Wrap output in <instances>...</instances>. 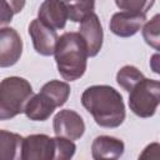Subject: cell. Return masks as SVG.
<instances>
[{
  "label": "cell",
  "mask_w": 160,
  "mask_h": 160,
  "mask_svg": "<svg viewBox=\"0 0 160 160\" xmlns=\"http://www.w3.org/2000/svg\"><path fill=\"white\" fill-rule=\"evenodd\" d=\"M76 151V145L72 140L66 138H55V160H69L74 156Z\"/></svg>",
  "instance_id": "20"
},
{
  "label": "cell",
  "mask_w": 160,
  "mask_h": 160,
  "mask_svg": "<svg viewBox=\"0 0 160 160\" xmlns=\"http://www.w3.org/2000/svg\"><path fill=\"white\" fill-rule=\"evenodd\" d=\"M38 19L45 25L61 30L68 21V11L62 0H44L38 11Z\"/></svg>",
  "instance_id": "11"
},
{
  "label": "cell",
  "mask_w": 160,
  "mask_h": 160,
  "mask_svg": "<svg viewBox=\"0 0 160 160\" xmlns=\"http://www.w3.org/2000/svg\"><path fill=\"white\" fill-rule=\"evenodd\" d=\"M79 34L86 44L88 56H96L102 46L104 31L99 16L95 12L89 14L80 21Z\"/></svg>",
  "instance_id": "9"
},
{
  "label": "cell",
  "mask_w": 160,
  "mask_h": 160,
  "mask_svg": "<svg viewBox=\"0 0 160 160\" xmlns=\"http://www.w3.org/2000/svg\"><path fill=\"white\" fill-rule=\"evenodd\" d=\"M21 160H55V138L45 134H31L22 138Z\"/></svg>",
  "instance_id": "5"
},
{
  "label": "cell",
  "mask_w": 160,
  "mask_h": 160,
  "mask_svg": "<svg viewBox=\"0 0 160 160\" xmlns=\"http://www.w3.org/2000/svg\"><path fill=\"white\" fill-rule=\"evenodd\" d=\"M29 35L38 54L42 56L54 55L55 45L59 38L55 29L45 25L39 19H34L29 25Z\"/></svg>",
  "instance_id": "8"
},
{
  "label": "cell",
  "mask_w": 160,
  "mask_h": 160,
  "mask_svg": "<svg viewBox=\"0 0 160 160\" xmlns=\"http://www.w3.org/2000/svg\"><path fill=\"white\" fill-rule=\"evenodd\" d=\"M22 136L8 130H0V160L20 159Z\"/></svg>",
  "instance_id": "14"
},
{
  "label": "cell",
  "mask_w": 160,
  "mask_h": 160,
  "mask_svg": "<svg viewBox=\"0 0 160 160\" xmlns=\"http://www.w3.org/2000/svg\"><path fill=\"white\" fill-rule=\"evenodd\" d=\"M146 20L145 14L130 12V11H119L111 16L109 28L112 34L120 38L134 36L144 25Z\"/></svg>",
  "instance_id": "10"
},
{
  "label": "cell",
  "mask_w": 160,
  "mask_h": 160,
  "mask_svg": "<svg viewBox=\"0 0 160 160\" xmlns=\"http://www.w3.org/2000/svg\"><path fill=\"white\" fill-rule=\"evenodd\" d=\"M124 150H125L124 142L120 139L109 135H100L95 138L91 144V155L95 160L119 159L122 156Z\"/></svg>",
  "instance_id": "12"
},
{
  "label": "cell",
  "mask_w": 160,
  "mask_h": 160,
  "mask_svg": "<svg viewBox=\"0 0 160 160\" xmlns=\"http://www.w3.org/2000/svg\"><path fill=\"white\" fill-rule=\"evenodd\" d=\"M68 11V19L80 22L85 16L94 12L95 0H62Z\"/></svg>",
  "instance_id": "16"
},
{
  "label": "cell",
  "mask_w": 160,
  "mask_h": 160,
  "mask_svg": "<svg viewBox=\"0 0 160 160\" xmlns=\"http://www.w3.org/2000/svg\"><path fill=\"white\" fill-rule=\"evenodd\" d=\"M155 0H115L116 6L122 11L145 14L152 8Z\"/></svg>",
  "instance_id": "19"
},
{
  "label": "cell",
  "mask_w": 160,
  "mask_h": 160,
  "mask_svg": "<svg viewBox=\"0 0 160 160\" xmlns=\"http://www.w3.org/2000/svg\"><path fill=\"white\" fill-rule=\"evenodd\" d=\"M159 20L160 15L156 14L150 21H148L142 28V38L145 42L150 46H152L155 50H159Z\"/></svg>",
  "instance_id": "18"
},
{
  "label": "cell",
  "mask_w": 160,
  "mask_h": 160,
  "mask_svg": "<svg viewBox=\"0 0 160 160\" xmlns=\"http://www.w3.org/2000/svg\"><path fill=\"white\" fill-rule=\"evenodd\" d=\"M5 1L10 5V8H11L14 14H19L24 9L25 2H26V0H5Z\"/></svg>",
  "instance_id": "22"
},
{
  "label": "cell",
  "mask_w": 160,
  "mask_h": 160,
  "mask_svg": "<svg viewBox=\"0 0 160 160\" xmlns=\"http://www.w3.org/2000/svg\"><path fill=\"white\" fill-rule=\"evenodd\" d=\"M144 78V74L134 65H125L116 74V81L119 86L128 92Z\"/></svg>",
  "instance_id": "17"
},
{
  "label": "cell",
  "mask_w": 160,
  "mask_h": 160,
  "mask_svg": "<svg viewBox=\"0 0 160 160\" xmlns=\"http://www.w3.org/2000/svg\"><path fill=\"white\" fill-rule=\"evenodd\" d=\"M129 108L139 118H151L160 104V82L144 78L130 91Z\"/></svg>",
  "instance_id": "4"
},
{
  "label": "cell",
  "mask_w": 160,
  "mask_h": 160,
  "mask_svg": "<svg viewBox=\"0 0 160 160\" xmlns=\"http://www.w3.org/2000/svg\"><path fill=\"white\" fill-rule=\"evenodd\" d=\"M54 56L58 71L66 81L80 79L88 66V49L79 32L69 31L58 38Z\"/></svg>",
  "instance_id": "2"
},
{
  "label": "cell",
  "mask_w": 160,
  "mask_h": 160,
  "mask_svg": "<svg viewBox=\"0 0 160 160\" xmlns=\"http://www.w3.org/2000/svg\"><path fill=\"white\" fill-rule=\"evenodd\" d=\"M34 95L30 82L20 76H9L0 81V120H10L24 112Z\"/></svg>",
  "instance_id": "3"
},
{
  "label": "cell",
  "mask_w": 160,
  "mask_h": 160,
  "mask_svg": "<svg viewBox=\"0 0 160 160\" xmlns=\"http://www.w3.org/2000/svg\"><path fill=\"white\" fill-rule=\"evenodd\" d=\"M56 104L44 92L32 95L25 106V115L34 121H45L56 109Z\"/></svg>",
  "instance_id": "13"
},
{
  "label": "cell",
  "mask_w": 160,
  "mask_h": 160,
  "mask_svg": "<svg viewBox=\"0 0 160 160\" xmlns=\"http://www.w3.org/2000/svg\"><path fill=\"white\" fill-rule=\"evenodd\" d=\"M52 129L56 136L69 140H79L85 132V122L82 118L74 110H60L52 120Z\"/></svg>",
  "instance_id": "6"
},
{
  "label": "cell",
  "mask_w": 160,
  "mask_h": 160,
  "mask_svg": "<svg viewBox=\"0 0 160 160\" xmlns=\"http://www.w3.org/2000/svg\"><path fill=\"white\" fill-rule=\"evenodd\" d=\"M14 12L5 0H0V28L8 25L12 20Z\"/></svg>",
  "instance_id": "21"
},
{
  "label": "cell",
  "mask_w": 160,
  "mask_h": 160,
  "mask_svg": "<svg viewBox=\"0 0 160 160\" xmlns=\"http://www.w3.org/2000/svg\"><path fill=\"white\" fill-rule=\"evenodd\" d=\"M81 104L101 128H118L126 116L122 95L109 85L86 88L81 95Z\"/></svg>",
  "instance_id": "1"
},
{
  "label": "cell",
  "mask_w": 160,
  "mask_h": 160,
  "mask_svg": "<svg viewBox=\"0 0 160 160\" xmlns=\"http://www.w3.org/2000/svg\"><path fill=\"white\" fill-rule=\"evenodd\" d=\"M22 54V40L19 32L9 26L0 28V68L15 65Z\"/></svg>",
  "instance_id": "7"
},
{
  "label": "cell",
  "mask_w": 160,
  "mask_h": 160,
  "mask_svg": "<svg viewBox=\"0 0 160 160\" xmlns=\"http://www.w3.org/2000/svg\"><path fill=\"white\" fill-rule=\"evenodd\" d=\"M41 92H44L45 95H48L55 104L58 108L62 106L69 96H70V86L68 82L65 81H60V80H50L46 84L42 85Z\"/></svg>",
  "instance_id": "15"
}]
</instances>
